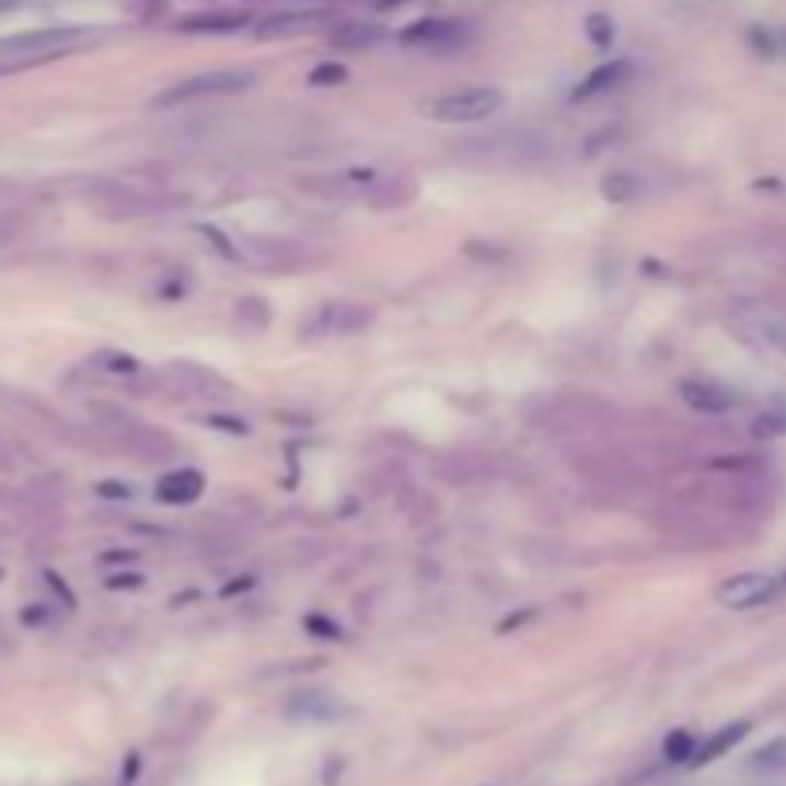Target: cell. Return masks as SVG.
Returning <instances> with one entry per match:
<instances>
[{"label":"cell","instance_id":"cell-1","mask_svg":"<svg viewBox=\"0 0 786 786\" xmlns=\"http://www.w3.org/2000/svg\"><path fill=\"white\" fill-rule=\"evenodd\" d=\"M502 101H507V96H502L499 89L476 85V89H456V93L430 96V101L418 104V112H423L426 119H434V124H484V119H492L495 112L502 108Z\"/></svg>","mask_w":786,"mask_h":786},{"label":"cell","instance_id":"cell-2","mask_svg":"<svg viewBox=\"0 0 786 786\" xmlns=\"http://www.w3.org/2000/svg\"><path fill=\"white\" fill-rule=\"evenodd\" d=\"M254 81H257V73L242 70V66H231V70H204V73H193V78H185V81H173L170 89H162V93L150 101V108H177V104H188V101L231 96V93L250 89Z\"/></svg>","mask_w":786,"mask_h":786},{"label":"cell","instance_id":"cell-3","mask_svg":"<svg viewBox=\"0 0 786 786\" xmlns=\"http://www.w3.org/2000/svg\"><path fill=\"white\" fill-rule=\"evenodd\" d=\"M778 591H783V576H775V571H740L717 587L714 599L725 610H755L775 599Z\"/></svg>","mask_w":786,"mask_h":786},{"label":"cell","instance_id":"cell-4","mask_svg":"<svg viewBox=\"0 0 786 786\" xmlns=\"http://www.w3.org/2000/svg\"><path fill=\"white\" fill-rule=\"evenodd\" d=\"M679 400L691 411H698V415H729L740 403L737 392L717 384V380H683V384H679Z\"/></svg>","mask_w":786,"mask_h":786},{"label":"cell","instance_id":"cell-5","mask_svg":"<svg viewBox=\"0 0 786 786\" xmlns=\"http://www.w3.org/2000/svg\"><path fill=\"white\" fill-rule=\"evenodd\" d=\"M464 35H469V27H464L461 20H418V24L403 27L400 43L426 47V50H446V47H456Z\"/></svg>","mask_w":786,"mask_h":786},{"label":"cell","instance_id":"cell-6","mask_svg":"<svg viewBox=\"0 0 786 786\" xmlns=\"http://www.w3.org/2000/svg\"><path fill=\"white\" fill-rule=\"evenodd\" d=\"M369 326V311L357 303H323L311 315L308 334H357Z\"/></svg>","mask_w":786,"mask_h":786},{"label":"cell","instance_id":"cell-7","mask_svg":"<svg viewBox=\"0 0 786 786\" xmlns=\"http://www.w3.org/2000/svg\"><path fill=\"white\" fill-rule=\"evenodd\" d=\"M154 495L165 502V507H188V502H196L204 495V472L200 469L165 472V476L158 479V492Z\"/></svg>","mask_w":786,"mask_h":786},{"label":"cell","instance_id":"cell-8","mask_svg":"<svg viewBox=\"0 0 786 786\" xmlns=\"http://www.w3.org/2000/svg\"><path fill=\"white\" fill-rule=\"evenodd\" d=\"M633 78V62H625V58H614V62L599 66L594 73H587L583 85L576 89V101H591V96H602V93H614V89H622L625 81Z\"/></svg>","mask_w":786,"mask_h":786},{"label":"cell","instance_id":"cell-9","mask_svg":"<svg viewBox=\"0 0 786 786\" xmlns=\"http://www.w3.org/2000/svg\"><path fill=\"white\" fill-rule=\"evenodd\" d=\"M748 732H752L748 721H732V725H725V729H717L714 737L698 740V748H694V755H691V767H706V763L721 760V755L729 752L732 744H740Z\"/></svg>","mask_w":786,"mask_h":786},{"label":"cell","instance_id":"cell-10","mask_svg":"<svg viewBox=\"0 0 786 786\" xmlns=\"http://www.w3.org/2000/svg\"><path fill=\"white\" fill-rule=\"evenodd\" d=\"M246 24H250L246 12H204V16H185L177 27L193 35H231V32H242Z\"/></svg>","mask_w":786,"mask_h":786},{"label":"cell","instance_id":"cell-11","mask_svg":"<svg viewBox=\"0 0 786 786\" xmlns=\"http://www.w3.org/2000/svg\"><path fill=\"white\" fill-rule=\"evenodd\" d=\"M319 12H280V16H269L257 24V39H285V35H303L319 24Z\"/></svg>","mask_w":786,"mask_h":786},{"label":"cell","instance_id":"cell-12","mask_svg":"<svg viewBox=\"0 0 786 786\" xmlns=\"http://www.w3.org/2000/svg\"><path fill=\"white\" fill-rule=\"evenodd\" d=\"M602 200L617 204V208H625V204H637L640 196H645V181L637 177V173H606L599 185Z\"/></svg>","mask_w":786,"mask_h":786},{"label":"cell","instance_id":"cell-13","mask_svg":"<svg viewBox=\"0 0 786 786\" xmlns=\"http://www.w3.org/2000/svg\"><path fill=\"white\" fill-rule=\"evenodd\" d=\"M384 39V27L380 24H365V20H354V24H342L334 32V43L346 50H365V47H377Z\"/></svg>","mask_w":786,"mask_h":786},{"label":"cell","instance_id":"cell-14","mask_svg":"<svg viewBox=\"0 0 786 786\" xmlns=\"http://www.w3.org/2000/svg\"><path fill=\"white\" fill-rule=\"evenodd\" d=\"M748 767L763 771V775H778V771H786V737H775V740H767L763 748H755V752L748 755Z\"/></svg>","mask_w":786,"mask_h":786},{"label":"cell","instance_id":"cell-15","mask_svg":"<svg viewBox=\"0 0 786 786\" xmlns=\"http://www.w3.org/2000/svg\"><path fill=\"white\" fill-rule=\"evenodd\" d=\"M288 709H292L296 717H319V721H334V717H342L338 702H334L331 694H296Z\"/></svg>","mask_w":786,"mask_h":786},{"label":"cell","instance_id":"cell-16","mask_svg":"<svg viewBox=\"0 0 786 786\" xmlns=\"http://www.w3.org/2000/svg\"><path fill=\"white\" fill-rule=\"evenodd\" d=\"M349 81V70L342 62H319L315 70L308 73V85L315 89H334V85H346Z\"/></svg>","mask_w":786,"mask_h":786},{"label":"cell","instance_id":"cell-17","mask_svg":"<svg viewBox=\"0 0 786 786\" xmlns=\"http://www.w3.org/2000/svg\"><path fill=\"white\" fill-rule=\"evenodd\" d=\"M694 748H698V740H694L691 732H671L668 744H663V755H668L671 763H691Z\"/></svg>","mask_w":786,"mask_h":786},{"label":"cell","instance_id":"cell-18","mask_svg":"<svg viewBox=\"0 0 786 786\" xmlns=\"http://www.w3.org/2000/svg\"><path fill=\"white\" fill-rule=\"evenodd\" d=\"M587 35H591L594 47L606 50L610 43H614V24H610L606 16H591V20H587Z\"/></svg>","mask_w":786,"mask_h":786},{"label":"cell","instance_id":"cell-19","mask_svg":"<svg viewBox=\"0 0 786 786\" xmlns=\"http://www.w3.org/2000/svg\"><path fill=\"white\" fill-rule=\"evenodd\" d=\"M752 434L755 438H775V434H786V415H760L755 418V426H752Z\"/></svg>","mask_w":786,"mask_h":786},{"label":"cell","instance_id":"cell-20","mask_svg":"<svg viewBox=\"0 0 786 786\" xmlns=\"http://www.w3.org/2000/svg\"><path fill=\"white\" fill-rule=\"evenodd\" d=\"M208 426H216V430H227V434H246L250 426L242 423V418H223V415H211Z\"/></svg>","mask_w":786,"mask_h":786},{"label":"cell","instance_id":"cell-21","mask_svg":"<svg viewBox=\"0 0 786 786\" xmlns=\"http://www.w3.org/2000/svg\"><path fill=\"white\" fill-rule=\"evenodd\" d=\"M108 587H142L139 571H119V576H108Z\"/></svg>","mask_w":786,"mask_h":786},{"label":"cell","instance_id":"cell-22","mask_svg":"<svg viewBox=\"0 0 786 786\" xmlns=\"http://www.w3.org/2000/svg\"><path fill=\"white\" fill-rule=\"evenodd\" d=\"M308 629L311 633H323V637H338V625L323 622V617H308Z\"/></svg>","mask_w":786,"mask_h":786},{"label":"cell","instance_id":"cell-23","mask_svg":"<svg viewBox=\"0 0 786 786\" xmlns=\"http://www.w3.org/2000/svg\"><path fill=\"white\" fill-rule=\"evenodd\" d=\"M101 495H119V499H124L127 487H124V484H116V479H104V484H101Z\"/></svg>","mask_w":786,"mask_h":786},{"label":"cell","instance_id":"cell-24","mask_svg":"<svg viewBox=\"0 0 786 786\" xmlns=\"http://www.w3.org/2000/svg\"><path fill=\"white\" fill-rule=\"evenodd\" d=\"M9 9H16V0H0V12H9Z\"/></svg>","mask_w":786,"mask_h":786},{"label":"cell","instance_id":"cell-25","mask_svg":"<svg viewBox=\"0 0 786 786\" xmlns=\"http://www.w3.org/2000/svg\"><path fill=\"white\" fill-rule=\"evenodd\" d=\"M392 4H403V0H380V9H392Z\"/></svg>","mask_w":786,"mask_h":786}]
</instances>
